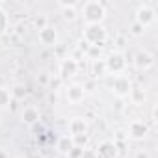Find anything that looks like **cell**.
<instances>
[{"mask_svg": "<svg viewBox=\"0 0 158 158\" xmlns=\"http://www.w3.org/2000/svg\"><path fill=\"white\" fill-rule=\"evenodd\" d=\"M82 15L86 24H102L106 17V6L99 0H89L82 4Z\"/></svg>", "mask_w": 158, "mask_h": 158, "instance_id": "cell-1", "label": "cell"}, {"mask_svg": "<svg viewBox=\"0 0 158 158\" xmlns=\"http://www.w3.org/2000/svg\"><path fill=\"white\" fill-rule=\"evenodd\" d=\"M106 39H108V32H106L104 24H86V28H84V41L88 45L102 48L106 45Z\"/></svg>", "mask_w": 158, "mask_h": 158, "instance_id": "cell-2", "label": "cell"}, {"mask_svg": "<svg viewBox=\"0 0 158 158\" xmlns=\"http://www.w3.org/2000/svg\"><path fill=\"white\" fill-rule=\"evenodd\" d=\"M106 69H108V74H123L125 69H127V60H125V54L121 50H114L106 56Z\"/></svg>", "mask_w": 158, "mask_h": 158, "instance_id": "cell-3", "label": "cell"}, {"mask_svg": "<svg viewBox=\"0 0 158 158\" xmlns=\"http://www.w3.org/2000/svg\"><path fill=\"white\" fill-rule=\"evenodd\" d=\"M132 89H134V88H132V82H130V78H128V76H125V74H117V76H114V80H112V91H114L119 99L128 97Z\"/></svg>", "mask_w": 158, "mask_h": 158, "instance_id": "cell-4", "label": "cell"}, {"mask_svg": "<svg viewBox=\"0 0 158 158\" xmlns=\"http://www.w3.org/2000/svg\"><path fill=\"white\" fill-rule=\"evenodd\" d=\"M132 65H134L138 71H141V73L149 71V69L154 65V56H152V52H149V50H138V52H134Z\"/></svg>", "mask_w": 158, "mask_h": 158, "instance_id": "cell-5", "label": "cell"}, {"mask_svg": "<svg viewBox=\"0 0 158 158\" xmlns=\"http://www.w3.org/2000/svg\"><path fill=\"white\" fill-rule=\"evenodd\" d=\"M138 24H141L143 28H147V26H151V24H154V21H156V11L151 8V6H147V4H143V6H139L138 10H136V19H134Z\"/></svg>", "mask_w": 158, "mask_h": 158, "instance_id": "cell-6", "label": "cell"}, {"mask_svg": "<svg viewBox=\"0 0 158 158\" xmlns=\"http://www.w3.org/2000/svg\"><path fill=\"white\" fill-rule=\"evenodd\" d=\"M78 73V61L74 58H63L60 61V78L61 80H69V78L76 76Z\"/></svg>", "mask_w": 158, "mask_h": 158, "instance_id": "cell-7", "label": "cell"}, {"mask_svg": "<svg viewBox=\"0 0 158 158\" xmlns=\"http://www.w3.org/2000/svg\"><path fill=\"white\" fill-rule=\"evenodd\" d=\"M147 134H149V125L145 123V121H139V119H136V121H132L130 125H128V132H127V136H130L132 139H143V138H147Z\"/></svg>", "mask_w": 158, "mask_h": 158, "instance_id": "cell-8", "label": "cell"}, {"mask_svg": "<svg viewBox=\"0 0 158 158\" xmlns=\"http://www.w3.org/2000/svg\"><path fill=\"white\" fill-rule=\"evenodd\" d=\"M117 152H119L117 145H115L114 141H110V139L101 141V143L97 145V149H95L97 158H117Z\"/></svg>", "mask_w": 158, "mask_h": 158, "instance_id": "cell-9", "label": "cell"}, {"mask_svg": "<svg viewBox=\"0 0 158 158\" xmlns=\"http://www.w3.org/2000/svg\"><path fill=\"white\" fill-rule=\"evenodd\" d=\"M39 119H41V112L37 110V106L28 104V106L23 108V112H21V121H23L24 125L34 127L35 123H39Z\"/></svg>", "mask_w": 158, "mask_h": 158, "instance_id": "cell-10", "label": "cell"}, {"mask_svg": "<svg viewBox=\"0 0 158 158\" xmlns=\"http://www.w3.org/2000/svg\"><path fill=\"white\" fill-rule=\"evenodd\" d=\"M84 97H86V89H84L82 84H73V86H69V89H67V101L71 104H80L84 101Z\"/></svg>", "mask_w": 158, "mask_h": 158, "instance_id": "cell-11", "label": "cell"}, {"mask_svg": "<svg viewBox=\"0 0 158 158\" xmlns=\"http://www.w3.org/2000/svg\"><path fill=\"white\" fill-rule=\"evenodd\" d=\"M88 134V121L86 117H73L69 121V136Z\"/></svg>", "mask_w": 158, "mask_h": 158, "instance_id": "cell-12", "label": "cell"}, {"mask_svg": "<svg viewBox=\"0 0 158 158\" xmlns=\"http://www.w3.org/2000/svg\"><path fill=\"white\" fill-rule=\"evenodd\" d=\"M39 41L43 43V45H47V47H52V45H56V41H58V32H56V28L54 26H45L43 30H39Z\"/></svg>", "mask_w": 158, "mask_h": 158, "instance_id": "cell-13", "label": "cell"}, {"mask_svg": "<svg viewBox=\"0 0 158 158\" xmlns=\"http://www.w3.org/2000/svg\"><path fill=\"white\" fill-rule=\"evenodd\" d=\"M108 74V69H106V61L102 60V58H99V60H93L91 61V76L95 78H104Z\"/></svg>", "mask_w": 158, "mask_h": 158, "instance_id": "cell-14", "label": "cell"}, {"mask_svg": "<svg viewBox=\"0 0 158 158\" xmlns=\"http://www.w3.org/2000/svg\"><path fill=\"white\" fill-rule=\"evenodd\" d=\"M73 147H74V143H73V138L71 136H61L58 139V145H56V149H58L60 154H69V151Z\"/></svg>", "mask_w": 158, "mask_h": 158, "instance_id": "cell-15", "label": "cell"}, {"mask_svg": "<svg viewBox=\"0 0 158 158\" xmlns=\"http://www.w3.org/2000/svg\"><path fill=\"white\" fill-rule=\"evenodd\" d=\"M10 93H11V99H13V101H24V99L28 97V88H26L24 84H15V86L10 89Z\"/></svg>", "mask_w": 158, "mask_h": 158, "instance_id": "cell-16", "label": "cell"}, {"mask_svg": "<svg viewBox=\"0 0 158 158\" xmlns=\"http://www.w3.org/2000/svg\"><path fill=\"white\" fill-rule=\"evenodd\" d=\"M10 30V17L4 11V8H0V35H4Z\"/></svg>", "mask_w": 158, "mask_h": 158, "instance_id": "cell-17", "label": "cell"}, {"mask_svg": "<svg viewBox=\"0 0 158 158\" xmlns=\"http://www.w3.org/2000/svg\"><path fill=\"white\" fill-rule=\"evenodd\" d=\"M71 138H73L74 147H80V149H86L89 143V134H78V136H71Z\"/></svg>", "mask_w": 158, "mask_h": 158, "instance_id": "cell-18", "label": "cell"}, {"mask_svg": "<svg viewBox=\"0 0 158 158\" xmlns=\"http://www.w3.org/2000/svg\"><path fill=\"white\" fill-rule=\"evenodd\" d=\"M10 102H11V93H10V89L0 86V110L6 108V106H10Z\"/></svg>", "mask_w": 158, "mask_h": 158, "instance_id": "cell-19", "label": "cell"}, {"mask_svg": "<svg viewBox=\"0 0 158 158\" xmlns=\"http://www.w3.org/2000/svg\"><path fill=\"white\" fill-rule=\"evenodd\" d=\"M128 32L134 35V37H139V35H143V32H145V28L141 26V24H138L136 21H132V24H130V28H128Z\"/></svg>", "mask_w": 158, "mask_h": 158, "instance_id": "cell-20", "label": "cell"}, {"mask_svg": "<svg viewBox=\"0 0 158 158\" xmlns=\"http://www.w3.org/2000/svg\"><path fill=\"white\" fill-rule=\"evenodd\" d=\"M128 97H130L136 104H141V102H143V99H145V93H143V89H132Z\"/></svg>", "mask_w": 158, "mask_h": 158, "instance_id": "cell-21", "label": "cell"}, {"mask_svg": "<svg viewBox=\"0 0 158 158\" xmlns=\"http://www.w3.org/2000/svg\"><path fill=\"white\" fill-rule=\"evenodd\" d=\"M48 82H50V74H48V73H45V71H41V73L37 74V84H39V86H43V88H47V86H48Z\"/></svg>", "mask_w": 158, "mask_h": 158, "instance_id": "cell-22", "label": "cell"}, {"mask_svg": "<svg viewBox=\"0 0 158 158\" xmlns=\"http://www.w3.org/2000/svg\"><path fill=\"white\" fill-rule=\"evenodd\" d=\"M61 11H63V19L65 21H71L73 23L76 19V8H63Z\"/></svg>", "mask_w": 158, "mask_h": 158, "instance_id": "cell-23", "label": "cell"}, {"mask_svg": "<svg viewBox=\"0 0 158 158\" xmlns=\"http://www.w3.org/2000/svg\"><path fill=\"white\" fill-rule=\"evenodd\" d=\"M34 24H35V28H37V32H39V30H43L45 26H48V21H47L45 15H39V17L34 19Z\"/></svg>", "mask_w": 158, "mask_h": 158, "instance_id": "cell-24", "label": "cell"}, {"mask_svg": "<svg viewBox=\"0 0 158 158\" xmlns=\"http://www.w3.org/2000/svg\"><path fill=\"white\" fill-rule=\"evenodd\" d=\"M101 50H102V48H99V47H91V45H89L86 54H88V56L91 58V61H93V60H99V58H101Z\"/></svg>", "mask_w": 158, "mask_h": 158, "instance_id": "cell-25", "label": "cell"}, {"mask_svg": "<svg viewBox=\"0 0 158 158\" xmlns=\"http://www.w3.org/2000/svg\"><path fill=\"white\" fill-rule=\"evenodd\" d=\"M61 82H63V80H61L60 76H56V78H52V76H50V82H48V88H50L52 91H58V88L61 86Z\"/></svg>", "mask_w": 158, "mask_h": 158, "instance_id": "cell-26", "label": "cell"}, {"mask_svg": "<svg viewBox=\"0 0 158 158\" xmlns=\"http://www.w3.org/2000/svg\"><path fill=\"white\" fill-rule=\"evenodd\" d=\"M127 138H128V136H127L125 130H117V132H115V139H114V143H115V145H123V141H125Z\"/></svg>", "mask_w": 158, "mask_h": 158, "instance_id": "cell-27", "label": "cell"}, {"mask_svg": "<svg viewBox=\"0 0 158 158\" xmlns=\"http://www.w3.org/2000/svg\"><path fill=\"white\" fill-rule=\"evenodd\" d=\"M82 152H84V149H80V147H73L71 151H69V158H82Z\"/></svg>", "mask_w": 158, "mask_h": 158, "instance_id": "cell-28", "label": "cell"}, {"mask_svg": "<svg viewBox=\"0 0 158 158\" xmlns=\"http://www.w3.org/2000/svg\"><path fill=\"white\" fill-rule=\"evenodd\" d=\"M76 6H78V2H74V0H69V2L60 0V2H58V8H60V10H63V8H76Z\"/></svg>", "mask_w": 158, "mask_h": 158, "instance_id": "cell-29", "label": "cell"}, {"mask_svg": "<svg viewBox=\"0 0 158 158\" xmlns=\"http://www.w3.org/2000/svg\"><path fill=\"white\" fill-rule=\"evenodd\" d=\"M134 158H151V154H149V151H145V149H139V151H136Z\"/></svg>", "mask_w": 158, "mask_h": 158, "instance_id": "cell-30", "label": "cell"}, {"mask_svg": "<svg viewBox=\"0 0 158 158\" xmlns=\"http://www.w3.org/2000/svg\"><path fill=\"white\" fill-rule=\"evenodd\" d=\"M82 158H97V154H95V151H93V149H84Z\"/></svg>", "mask_w": 158, "mask_h": 158, "instance_id": "cell-31", "label": "cell"}, {"mask_svg": "<svg viewBox=\"0 0 158 158\" xmlns=\"http://www.w3.org/2000/svg\"><path fill=\"white\" fill-rule=\"evenodd\" d=\"M125 45H127V39H125L123 35H117V47H119V48H123Z\"/></svg>", "mask_w": 158, "mask_h": 158, "instance_id": "cell-32", "label": "cell"}, {"mask_svg": "<svg viewBox=\"0 0 158 158\" xmlns=\"http://www.w3.org/2000/svg\"><path fill=\"white\" fill-rule=\"evenodd\" d=\"M0 158H10V156H8V152H6L4 149H0Z\"/></svg>", "mask_w": 158, "mask_h": 158, "instance_id": "cell-33", "label": "cell"}, {"mask_svg": "<svg viewBox=\"0 0 158 158\" xmlns=\"http://www.w3.org/2000/svg\"><path fill=\"white\" fill-rule=\"evenodd\" d=\"M30 158H43V156H41V154H32Z\"/></svg>", "mask_w": 158, "mask_h": 158, "instance_id": "cell-34", "label": "cell"}, {"mask_svg": "<svg viewBox=\"0 0 158 158\" xmlns=\"http://www.w3.org/2000/svg\"><path fill=\"white\" fill-rule=\"evenodd\" d=\"M0 123H2V110H0Z\"/></svg>", "mask_w": 158, "mask_h": 158, "instance_id": "cell-35", "label": "cell"}, {"mask_svg": "<svg viewBox=\"0 0 158 158\" xmlns=\"http://www.w3.org/2000/svg\"><path fill=\"white\" fill-rule=\"evenodd\" d=\"M15 158H24V156H15Z\"/></svg>", "mask_w": 158, "mask_h": 158, "instance_id": "cell-36", "label": "cell"}]
</instances>
